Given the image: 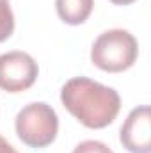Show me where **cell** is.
Wrapping results in <instances>:
<instances>
[{
	"label": "cell",
	"instance_id": "1",
	"mask_svg": "<svg viewBox=\"0 0 151 153\" xmlns=\"http://www.w3.org/2000/svg\"><path fill=\"white\" fill-rule=\"evenodd\" d=\"M61 102L87 128L109 126L121 109L115 89L85 76H75L62 85Z\"/></svg>",
	"mask_w": 151,
	"mask_h": 153
},
{
	"label": "cell",
	"instance_id": "6",
	"mask_svg": "<svg viewBox=\"0 0 151 153\" xmlns=\"http://www.w3.org/2000/svg\"><path fill=\"white\" fill-rule=\"evenodd\" d=\"M94 0H55L59 18L68 25L84 23L93 13Z\"/></svg>",
	"mask_w": 151,
	"mask_h": 153
},
{
	"label": "cell",
	"instance_id": "10",
	"mask_svg": "<svg viewBox=\"0 0 151 153\" xmlns=\"http://www.w3.org/2000/svg\"><path fill=\"white\" fill-rule=\"evenodd\" d=\"M112 4H115V5H130V4H133L135 0H110Z\"/></svg>",
	"mask_w": 151,
	"mask_h": 153
},
{
	"label": "cell",
	"instance_id": "7",
	"mask_svg": "<svg viewBox=\"0 0 151 153\" xmlns=\"http://www.w3.org/2000/svg\"><path fill=\"white\" fill-rule=\"evenodd\" d=\"M14 32V14L9 0H0V43Z\"/></svg>",
	"mask_w": 151,
	"mask_h": 153
},
{
	"label": "cell",
	"instance_id": "8",
	"mask_svg": "<svg viewBox=\"0 0 151 153\" xmlns=\"http://www.w3.org/2000/svg\"><path fill=\"white\" fill-rule=\"evenodd\" d=\"M73 153H114L105 143L100 141H84L76 146Z\"/></svg>",
	"mask_w": 151,
	"mask_h": 153
},
{
	"label": "cell",
	"instance_id": "3",
	"mask_svg": "<svg viewBox=\"0 0 151 153\" xmlns=\"http://www.w3.org/2000/svg\"><path fill=\"white\" fill-rule=\"evenodd\" d=\"M16 134L20 141L30 148H44L52 144L59 132L57 112L44 102L25 105L16 116Z\"/></svg>",
	"mask_w": 151,
	"mask_h": 153
},
{
	"label": "cell",
	"instance_id": "5",
	"mask_svg": "<svg viewBox=\"0 0 151 153\" xmlns=\"http://www.w3.org/2000/svg\"><path fill=\"white\" fill-rule=\"evenodd\" d=\"M119 139L130 153L151 152V112L148 105H141L128 114Z\"/></svg>",
	"mask_w": 151,
	"mask_h": 153
},
{
	"label": "cell",
	"instance_id": "4",
	"mask_svg": "<svg viewBox=\"0 0 151 153\" xmlns=\"http://www.w3.org/2000/svg\"><path fill=\"white\" fill-rule=\"evenodd\" d=\"M39 75L38 62L25 52H7L0 55V89L21 93L34 85Z\"/></svg>",
	"mask_w": 151,
	"mask_h": 153
},
{
	"label": "cell",
	"instance_id": "9",
	"mask_svg": "<svg viewBox=\"0 0 151 153\" xmlns=\"http://www.w3.org/2000/svg\"><path fill=\"white\" fill-rule=\"evenodd\" d=\"M0 153H18V152H16V150H14V148H13L5 139L0 135Z\"/></svg>",
	"mask_w": 151,
	"mask_h": 153
},
{
	"label": "cell",
	"instance_id": "2",
	"mask_svg": "<svg viewBox=\"0 0 151 153\" xmlns=\"http://www.w3.org/2000/svg\"><path fill=\"white\" fill-rule=\"evenodd\" d=\"M139 55V43L123 29H112L100 34L91 48V61L103 71L119 73L133 66Z\"/></svg>",
	"mask_w": 151,
	"mask_h": 153
}]
</instances>
